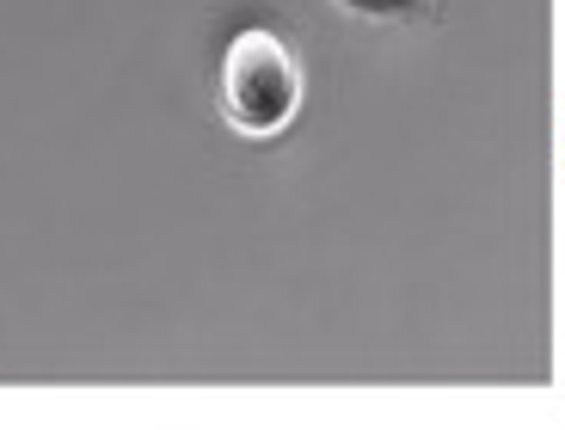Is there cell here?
<instances>
[{"label": "cell", "instance_id": "cell-1", "mask_svg": "<svg viewBox=\"0 0 565 430\" xmlns=\"http://www.w3.org/2000/svg\"><path fill=\"white\" fill-rule=\"evenodd\" d=\"M301 111V62L265 25L234 31L222 56V117L241 136H282Z\"/></svg>", "mask_w": 565, "mask_h": 430}, {"label": "cell", "instance_id": "cell-2", "mask_svg": "<svg viewBox=\"0 0 565 430\" xmlns=\"http://www.w3.org/2000/svg\"><path fill=\"white\" fill-rule=\"evenodd\" d=\"M339 13L351 19H375V25H399V19H412L424 7V0H332Z\"/></svg>", "mask_w": 565, "mask_h": 430}]
</instances>
